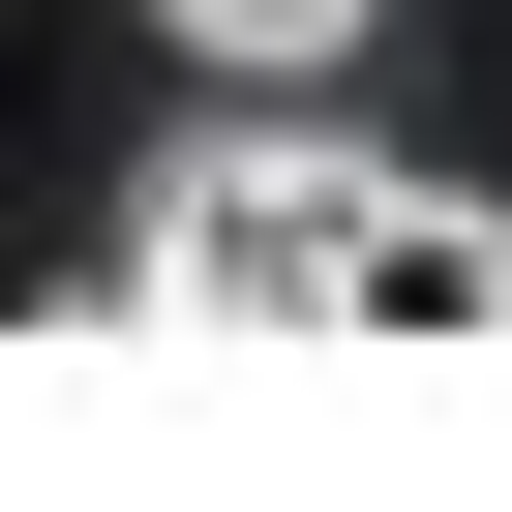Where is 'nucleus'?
I'll return each mask as SVG.
<instances>
[{"label": "nucleus", "mask_w": 512, "mask_h": 512, "mask_svg": "<svg viewBox=\"0 0 512 512\" xmlns=\"http://www.w3.org/2000/svg\"><path fill=\"white\" fill-rule=\"evenodd\" d=\"M362 272V151L332 121H181L151 211H121V332H332Z\"/></svg>", "instance_id": "nucleus-1"}, {"label": "nucleus", "mask_w": 512, "mask_h": 512, "mask_svg": "<svg viewBox=\"0 0 512 512\" xmlns=\"http://www.w3.org/2000/svg\"><path fill=\"white\" fill-rule=\"evenodd\" d=\"M151 31H181V61H211V91H332V61H362V31H392V0H151Z\"/></svg>", "instance_id": "nucleus-3"}, {"label": "nucleus", "mask_w": 512, "mask_h": 512, "mask_svg": "<svg viewBox=\"0 0 512 512\" xmlns=\"http://www.w3.org/2000/svg\"><path fill=\"white\" fill-rule=\"evenodd\" d=\"M332 332H392V362L512 332V211H482V181H362V272H332Z\"/></svg>", "instance_id": "nucleus-2"}]
</instances>
